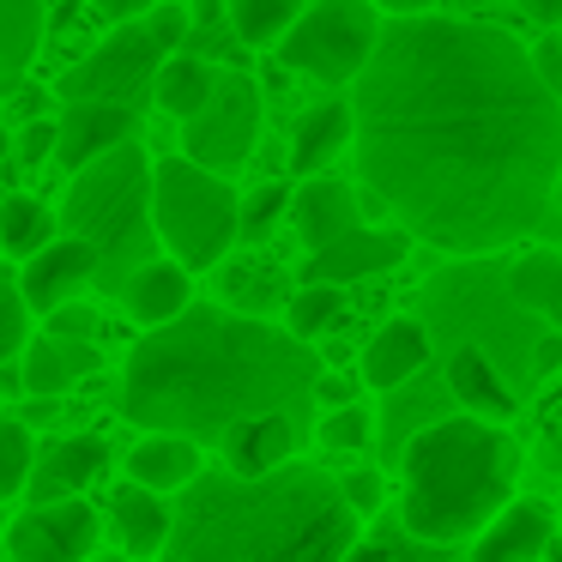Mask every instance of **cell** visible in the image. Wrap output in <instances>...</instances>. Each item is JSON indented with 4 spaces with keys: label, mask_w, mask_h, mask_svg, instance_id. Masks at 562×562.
Listing matches in <instances>:
<instances>
[{
    "label": "cell",
    "mask_w": 562,
    "mask_h": 562,
    "mask_svg": "<svg viewBox=\"0 0 562 562\" xmlns=\"http://www.w3.org/2000/svg\"><path fill=\"white\" fill-rule=\"evenodd\" d=\"M351 110L357 182L441 255H496L557 212L562 98L490 19L393 13Z\"/></svg>",
    "instance_id": "obj_1"
},
{
    "label": "cell",
    "mask_w": 562,
    "mask_h": 562,
    "mask_svg": "<svg viewBox=\"0 0 562 562\" xmlns=\"http://www.w3.org/2000/svg\"><path fill=\"white\" fill-rule=\"evenodd\" d=\"M315 339L236 303H188L176 321L139 327L115 405L134 429H182L218 448L224 429L260 412H315Z\"/></svg>",
    "instance_id": "obj_2"
},
{
    "label": "cell",
    "mask_w": 562,
    "mask_h": 562,
    "mask_svg": "<svg viewBox=\"0 0 562 562\" xmlns=\"http://www.w3.org/2000/svg\"><path fill=\"white\" fill-rule=\"evenodd\" d=\"M363 514L327 465L284 460L272 472L206 465L176 496V562H339L357 550Z\"/></svg>",
    "instance_id": "obj_3"
},
{
    "label": "cell",
    "mask_w": 562,
    "mask_h": 562,
    "mask_svg": "<svg viewBox=\"0 0 562 562\" xmlns=\"http://www.w3.org/2000/svg\"><path fill=\"white\" fill-rule=\"evenodd\" d=\"M520 484V441L496 417H436L400 453V520L441 550H465Z\"/></svg>",
    "instance_id": "obj_4"
},
{
    "label": "cell",
    "mask_w": 562,
    "mask_h": 562,
    "mask_svg": "<svg viewBox=\"0 0 562 562\" xmlns=\"http://www.w3.org/2000/svg\"><path fill=\"white\" fill-rule=\"evenodd\" d=\"M151 164L158 158H151L139 139H127V146L103 151L86 170L67 176L61 224L98 248V260H103L98 291L103 296H122V284L134 279L151 255H164L158 218H151Z\"/></svg>",
    "instance_id": "obj_5"
},
{
    "label": "cell",
    "mask_w": 562,
    "mask_h": 562,
    "mask_svg": "<svg viewBox=\"0 0 562 562\" xmlns=\"http://www.w3.org/2000/svg\"><path fill=\"white\" fill-rule=\"evenodd\" d=\"M151 218H158L164 255H176L194 272L224 267L243 243V194L224 170L188 158V151L151 164Z\"/></svg>",
    "instance_id": "obj_6"
},
{
    "label": "cell",
    "mask_w": 562,
    "mask_h": 562,
    "mask_svg": "<svg viewBox=\"0 0 562 562\" xmlns=\"http://www.w3.org/2000/svg\"><path fill=\"white\" fill-rule=\"evenodd\" d=\"M387 7L381 0H308L296 25L279 37V61L284 74L315 79L327 91H345L381 49V31H387Z\"/></svg>",
    "instance_id": "obj_7"
},
{
    "label": "cell",
    "mask_w": 562,
    "mask_h": 562,
    "mask_svg": "<svg viewBox=\"0 0 562 562\" xmlns=\"http://www.w3.org/2000/svg\"><path fill=\"white\" fill-rule=\"evenodd\" d=\"M164 55H170V43L151 31V19H122L110 37L91 43V49L55 79V98H115V103L146 110Z\"/></svg>",
    "instance_id": "obj_8"
},
{
    "label": "cell",
    "mask_w": 562,
    "mask_h": 562,
    "mask_svg": "<svg viewBox=\"0 0 562 562\" xmlns=\"http://www.w3.org/2000/svg\"><path fill=\"white\" fill-rule=\"evenodd\" d=\"M260 127H267V91H260V79L243 74V67H218V86H212L206 110H194L182 122V151L231 176L255 158Z\"/></svg>",
    "instance_id": "obj_9"
},
{
    "label": "cell",
    "mask_w": 562,
    "mask_h": 562,
    "mask_svg": "<svg viewBox=\"0 0 562 562\" xmlns=\"http://www.w3.org/2000/svg\"><path fill=\"white\" fill-rule=\"evenodd\" d=\"M110 520L103 508L86 496H55V502H25L19 514H7V532H0V557L13 562H79L103 544Z\"/></svg>",
    "instance_id": "obj_10"
},
{
    "label": "cell",
    "mask_w": 562,
    "mask_h": 562,
    "mask_svg": "<svg viewBox=\"0 0 562 562\" xmlns=\"http://www.w3.org/2000/svg\"><path fill=\"white\" fill-rule=\"evenodd\" d=\"M98 248L86 243L79 231H61L55 243H43L31 260H19V291H25L31 315H49V308L74 303V296H91L98 291Z\"/></svg>",
    "instance_id": "obj_11"
},
{
    "label": "cell",
    "mask_w": 562,
    "mask_h": 562,
    "mask_svg": "<svg viewBox=\"0 0 562 562\" xmlns=\"http://www.w3.org/2000/svg\"><path fill=\"white\" fill-rule=\"evenodd\" d=\"M393 224V218H387ZM387 224H357V231L333 236L327 248H308L303 255V279H327V284H363V279H381L405 260V248L417 243L412 231H387Z\"/></svg>",
    "instance_id": "obj_12"
},
{
    "label": "cell",
    "mask_w": 562,
    "mask_h": 562,
    "mask_svg": "<svg viewBox=\"0 0 562 562\" xmlns=\"http://www.w3.org/2000/svg\"><path fill=\"white\" fill-rule=\"evenodd\" d=\"M139 139V110L115 98H61V146H55V170L74 176L91 158Z\"/></svg>",
    "instance_id": "obj_13"
},
{
    "label": "cell",
    "mask_w": 562,
    "mask_h": 562,
    "mask_svg": "<svg viewBox=\"0 0 562 562\" xmlns=\"http://www.w3.org/2000/svg\"><path fill=\"white\" fill-rule=\"evenodd\" d=\"M357 224H369V206H363V188L345 182V176H303V182L291 188V231L296 243L308 248H327L333 236L357 231Z\"/></svg>",
    "instance_id": "obj_14"
},
{
    "label": "cell",
    "mask_w": 562,
    "mask_h": 562,
    "mask_svg": "<svg viewBox=\"0 0 562 562\" xmlns=\"http://www.w3.org/2000/svg\"><path fill=\"white\" fill-rule=\"evenodd\" d=\"M103 520H110V538L127 550V557H164L176 532V496L139 484V477L122 472V484L103 502Z\"/></svg>",
    "instance_id": "obj_15"
},
{
    "label": "cell",
    "mask_w": 562,
    "mask_h": 562,
    "mask_svg": "<svg viewBox=\"0 0 562 562\" xmlns=\"http://www.w3.org/2000/svg\"><path fill=\"white\" fill-rule=\"evenodd\" d=\"M562 538H557V508L538 496H514L484 532L465 544V557L477 562H532V557H550Z\"/></svg>",
    "instance_id": "obj_16"
},
{
    "label": "cell",
    "mask_w": 562,
    "mask_h": 562,
    "mask_svg": "<svg viewBox=\"0 0 562 562\" xmlns=\"http://www.w3.org/2000/svg\"><path fill=\"white\" fill-rule=\"evenodd\" d=\"M110 472V441L103 436H55L37 448V472H31L25 502H55V496H86Z\"/></svg>",
    "instance_id": "obj_17"
},
{
    "label": "cell",
    "mask_w": 562,
    "mask_h": 562,
    "mask_svg": "<svg viewBox=\"0 0 562 562\" xmlns=\"http://www.w3.org/2000/svg\"><path fill=\"white\" fill-rule=\"evenodd\" d=\"M351 139H357L351 98H321V103H308V110L291 122L284 164H291V176H321V170H333V164L351 151Z\"/></svg>",
    "instance_id": "obj_18"
},
{
    "label": "cell",
    "mask_w": 562,
    "mask_h": 562,
    "mask_svg": "<svg viewBox=\"0 0 562 562\" xmlns=\"http://www.w3.org/2000/svg\"><path fill=\"white\" fill-rule=\"evenodd\" d=\"M19 369H25V393H74L79 381H91L103 369V351L98 339H67V333H49L37 327L19 351Z\"/></svg>",
    "instance_id": "obj_19"
},
{
    "label": "cell",
    "mask_w": 562,
    "mask_h": 562,
    "mask_svg": "<svg viewBox=\"0 0 562 562\" xmlns=\"http://www.w3.org/2000/svg\"><path fill=\"white\" fill-rule=\"evenodd\" d=\"M127 477L164 490V496H182L200 472H206V441L182 436V429H139V441L127 448L122 460Z\"/></svg>",
    "instance_id": "obj_20"
},
{
    "label": "cell",
    "mask_w": 562,
    "mask_h": 562,
    "mask_svg": "<svg viewBox=\"0 0 562 562\" xmlns=\"http://www.w3.org/2000/svg\"><path fill=\"white\" fill-rule=\"evenodd\" d=\"M424 363H429V327L412 321V315H400V321H381V327L369 333L363 369H357V375H363V387H375V393H400Z\"/></svg>",
    "instance_id": "obj_21"
},
{
    "label": "cell",
    "mask_w": 562,
    "mask_h": 562,
    "mask_svg": "<svg viewBox=\"0 0 562 562\" xmlns=\"http://www.w3.org/2000/svg\"><path fill=\"white\" fill-rule=\"evenodd\" d=\"M296 441H303V412H260L224 429L218 460L236 465V472H272V465L296 460Z\"/></svg>",
    "instance_id": "obj_22"
},
{
    "label": "cell",
    "mask_w": 562,
    "mask_h": 562,
    "mask_svg": "<svg viewBox=\"0 0 562 562\" xmlns=\"http://www.w3.org/2000/svg\"><path fill=\"white\" fill-rule=\"evenodd\" d=\"M115 303L127 308V321L139 327H158V321H176L188 303H194V267H182L176 255H151L134 279L122 284Z\"/></svg>",
    "instance_id": "obj_23"
},
{
    "label": "cell",
    "mask_w": 562,
    "mask_h": 562,
    "mask_svg": "<svg viewBox=\"0 0 562 562\" xmlns=\"http://www.w3.org/2000/svg\"><path fill=\"white\" fill-rule=\"evenodd\" d=\"M448 393L460 400V412L496 417V424H514V417H520V393H514L508 375L490 363L484 345H453L448 351Z\"/></svg>",
    "instance_id": "obj_24"
},
{
    "label": "cell",
    "mask_w": 562,
    "mask_h": 562,
    "mask_svg": "<svg viewBox=\"0 0 562 562\" xmlns=\"http://www.w3.org/2000/svg\"><path fill=\"white\" fill-rule=\"evenodd\" d=\"M218 67L224 61H212L200 49H170L158 67V86H151V110H164L170 122H188L194 110H206L212 86H218Z\"/></svg>",
    "instance_id": "obj_25"
},
{
    "label": "cell",
    "mask_w": 562,
    "mask_h": 562,
    "mask_svg": "<svg viewBox=\"0 0 562 562\" xmlns=\"http://www.w3.org/2000/svg\"><path fill=\"white\" fill-rule=\"evenodd\" d=\"M67 224H61V206H49V200L25 194V188H13V194H0V255L13 260H31L43 243H55Z\"/></svg>",
    "instance_id": "obj_26"
},
{
    "label": "cell",
    "mask_w": 562,
    "mask_h": 562,
    "mask_svg": "<svg viewBox=\"0 0 562 562\" xmlns=\"http://www.w3.org/2000/svg\"><path fill=\"white\" fill-rule=\"evenodd\" d=\"M508 296L544 327H562V248H526L508 267Z\"/></svg>",
    "instance_id": "obj_27"
},
{
    "label": "cell",
    "mask_w": 562,
    "mask_h": 562,
    "mask_svg": "<svg viewBox=\"0 0 562 562\" xmlns=\"http://www.w3.org/2000/svg\"><path fill=\"white\" fill-rule=\"evenodd\" d=\"M43 19H49L43 0H0V86L25 79V67L37 61Z\"/></svg>",
    "instance_id": "obj_28"
},
{
    "label": "cell",
    "mask_w": 562,
    "mask_h": 562,
    "mask_svg": "<svg viewBox=\"0 0 562 562\" xmlns=\"http://www.w3.org/2000/svg\"><path fill=\"white\" fill-rule=\"evenodd\" d=\"M351 284H327V279H303L291 291V303H284V327L303 333V339H327L333 327H345V315H351Z\"/></svg>",
    "instance_id": "obj_29"
},
{
    "label": "cell",
    "mask_w": 562,
    "mask_h": 562,
    "mask_svg": "<svg viewBox=\"0 0 562 562\" xmlns=\"http://www.w3.org/2000/svg\"><path fill=\"white\" fill-rule=\"evenodd\" d=\"M224 7H231V25H236V37H243V49L272 55L308 0H224Z\"/></svg>",
    "instance_id": "obj_30"
},
{
    "label": "cell",
    "mask_w": 562,
    "mask_h": 562,
    "mask_svg": "<svg viewBox=\"0 0 562 562\" xmlns=\"http://www.w3.org/2000/svg\"><path fill=\"white\" fill-rule=\"evenodd\" d=\"M37 472V429L19 412H0V508H13Z\"/></svg>",
    "instance_id": "obj_31"
},
{
    "label": "cell",
    "mask_w": 562,
    "mask_h": 562,
    "mask_svg": "<svg viewBox=\"0 0 562 562\" xmlns=\"http://www.w3.org/2000/svg\"><path fill=\"white\" fill-rule=\"evenodd\" d=\"M224 291H231V303L248 308V315H272V308L291 303L272 260H224Z\"/></svg>",
    "instance_id": "obj_32"
},
{
    "label": "cell",
    "mask_w": 562,
    "mask_h": 562,
    "mask_svg": "<svg viewBox=\"0 0 562 562\" xmlns=\"http://www.w3.org/2000/svg\"><path fill=\"white\" fill-rule=\"evenodd\" d=\"M315 441L327 453H363L369 441H375V412L369 405H321V417H315Z\"/></svg>",
    "instance_id": "obj_33"
},
{
    "label": "cell",
    "mask_w": 562,
    "mask_h": 562,
    "mask_svg": "<svg viewBox=\"0 0 562 562\" xmlns=\"http://www.w3.org/2000/svg\"><path fill=\"white\" fill-rule=\"evenodd\" d=\"M279 224H291V188H284V182L248 188V194H243V243L248 248L272 243V231H279Z\"/></svg>",
    "instance_id": "obj_34"
},
{
    "label": "cell",
    "mask_w": 562,
    "mask_h": 562,
    "mask_svg": "<svg viewBox=\"0 0 562 562\" xmlns=\"http://www.w3.org/2000/svg\"><path fill=\"white\" fill-rule=\"evenodd\" d=\"M25 339H31V303L19 291V267L0 255V363L25 351Z\"/></svg>",
    "instance_id": "obj_35"
},
{
    "label": "cell",
    "mask_w": 562,
    "mask_h": 562,
    "mask_svg": "<svg viewBox=\"0 0 562 562\" xmlns=\"http://www.w3.org/2000/svg\"><path fill=\"white\" fill-rule=\"evenodd\" d=\"M55 146H61V110H37L13 122V164L19 170H37V164H55Z\"/></svg>",
    "instance_id": "obj_36"
},
{
    "label": "cell",
    "mask_w": 562,
    "mask_h": 562,
    "mask_svg": "<svg viewBox=\"0 0 562 562\" xmlns=\"http://www.w3.org/2000/svg\"><path fill=\"white\" fill-rule=\"evenodd\" d=\"M37 327H49V333H67V339H98V333H103V315L86 303V296H74V303L49 308V315H43Z\"/></svg>",
    "instance_id": "obj_37"
},
{
    "label": "cell",
    "mask_w": 562,
    "mask_h": 562,
    "mask_svg": "<svg viewBox=\"0 0 562 562\" xmlns=\"http://www.w3.org/2000/svg\"><path fill=\"white\" fill-rule=\"evenodd\" d=\"M339 484H345V496H351V508L363 514V520L381 508V502H387V484H381V472H375V465H351V472H345Z\"/></svg>",
    "instance_id": "obj_38"
},
{
    "label": "cell",
    "mask_w": 562,
    "mask_h": 562,
    "mask_svg": "<svg viewBox=\"0 0 562 562\" xmlns=\"http://www.w3.org/2000/svg\"><path fill=\"white\" fill-rule=\"evenodd\" d=\"M532 375L544 381V375H562V327H544L538 333V345H532Z\"/></svg>",
    "instance_id": "obj_39"
},
{
    "label": "cell",
    "mask_w": 562,
    "mask_h": 562,
    "mask_svg": "<svg viewBox=\"0 0 562 562\" xmlns=\"http://www.w3.org/2000/svg\"><path fill=\"white\" fill-rule=\"evenodd\" d=\"M532 61H538V74H544V86L562 98V37H550V31H544V43L532 49Z\"/></svg>",
    "instance_id": "obj_40"
},
{
    "label": "cell",
    "mask_w": 562,
    "mask_h": 562,
    "mask_svg": "<svg viewBox=\"0 0 562 562\" xmlns=\"http://www.w3.org/2000/svg\"><path fill=\"white\" fill-rule=\"evenodd\" d=\"M357 381H363V375H357ZM357 381H345V375H333V369H321L315 405H351V400H357Z\"/></svg>",
    "instance_id": "obj_41"
},
{
    "label": "cell",
    "mask_w": 562,
    "mask_h": 562,
    "mask_svg": "<svg viewBox=\"0 0 562 562\" xmlns=\"http://www.w3.org/2000/svg\"><path fill=\"white\" fill-rule=\"evenodd\" d=\"M86 7H91L98 19H110V25H122V19H146L158 0H86Z\"/></svg>",
    "instance_id": "obj_42"
},
{
    "label": "cell",
    "mask_w": 562,
    "mask_h": 562,
    "mask_svg": "<svg viewBox=\"0 0 562 562\" xmlns=\"http://www.w3.org/2000/svg\"><path fill=\"white\" fill-rule=\"evenodd\" d=\"M520 13L532 19L538 31H562V0H520Z\"/></svg>",
    "instance_id": "obj_43"
},
{
    "label": "cell",
    "mask_w": 562,
    "mask_h": 562,
    "mask_svg": "<svg viewBox=\"0 0 562 562\" xmlns=\"http://www.w3.org/2000/svg\"><path fill=\"white\" fill-rule=\"evenodd\" d=\"M538 460H544V465H557V472H562V424L550 429L544 441H538Z\"/></svg>",
    "instance_id": "obj_44"
},
{
    "label": "cell",
    "mask_w": 562,
    "mask_h": 562,
    "mask_svg": "<svg viewBox=\"0 0 562 562\" xmlns=\"http://www.w3.org/2000/svg\"><path fill=\"white\" fill-rule=\"evenodd\" d=\"M387 13H424V7H436V0H381Z\"/></svg>",
    "instance_id": "obj_45"
},
{
    "label": "cell",
    "mask_w": 562,
    "mask_h": 562,
    "mask_svg": "<svg viewBox=\"0 0 562 562\" xmlns=\"http://www.w3.org/2000/svg\"><path fill=\"white\" fill-rule=\"evenodd\" d=\"M0 164H13V122L0 115Z\"/></svg>",
    "instance_id": "obj_46"
},
{
    "label": "cell",
    "mask_w": 562,
    "mask_h": 562,
    "mask_svg": "<svg viewBox=\"0 0 562 562\" xmlns=\"http://www.w3.org/2000/svg\"><path fill=\"white\" fill-rule=\"evenodd\" d=\"M557 212H562V170H557Z\"/></svg>",
    "instance_id": "obj_47"
},
{
    "label": "cell",
    "mask_w": 562,
    "mask_h": 562,
    "mask_svg": "<svg viewBox=\"0 0 562 562\" xmlns=\"http://www.w3.org/2000/svg\"><path fill=\"white\" fill-rule=\"evenodd\" d=\"M43 7H49V13H55V7H61V0H43Z\"/></svg>",
    "instance_id": "obj_48"
},
{
    "label": "cell",
    "mask_w": 562,
    "mask_h": 562,
    "mask_svg": "<svg viewBox=\"0 0 562 562\" xmlns=\"http://www.w3.org/2000/svg\"><path fill=\"white\" fill-rule=\"evenodd\" d=\"M0 532H7V508H0Z\"/></svg>",
    "instance_id": "obj_49"
},
{
    "label": "cell",
    "mask_w": 562,
    "mask_h": 562,
    "mask_svg": "<svg viewBox=\"0 0 562 562\" xmlns=\"http://www.w3.org/2000/svg\"><path fill=\"white\" fill-rule=\"evenodd\" d=\"M557 557H562V544H557Z\"/></svg>",
    "instance_id": "obj_50"
}]
</instances>
